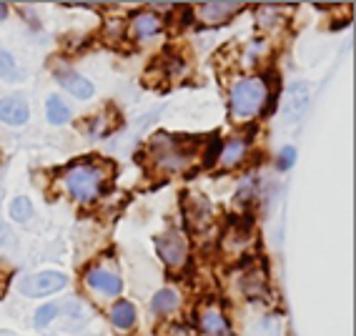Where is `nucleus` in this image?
<instances>
[{"instance_id": "nucleus-1", "label": "nucleus", "mask_w": 356, "mask_h": 336, "mask_svg": "<svg viewBox=\"0 0 356 336\" xmlns=\"http://www.w3.org/2000/svg\"><path fill=\"white\" fill-rule=\"evenodd\" d=\"M266 98V83L261 78H243L231 90V113L236 118H251Z\"/></svg>"}, {"instance_id": "nucleus-2", "label": "nucleus", "mask_w": 356, "mask_h": 336, "mask_svg": "<svg viewBox=\"0 0 356 336\" xmlns=\"http://www.w3.org/2000/svg\"><path fill=\"white\" fill-rule=\"evenodd\" d=\"M103 178H106V173L96 166H76L65 173V189L76 201L88 203L98 198L103 189Z\"/></svg>"}, {"instance_id": "nucleus-3", "label": "nucleus", "mask_w": 356, "mask_h": 336, "mask_svg": "<svg viewBox=\"0 0 356 336\" xmlns=\"http://www.w3.org/2000/svg\"><path fill=\"white\" fill-rule=\"evenodd\" d=\"M65 286V276L60 271H40L35 276H28L20 284V291L26 296H48V294L60 291Z\"/></svg>"}, {"instance_id": "nucleus-4", "label": "nucleus", "mask_w": 356, "mask_h": 336, "mask_svg": "<svg viewBox=\"0 0 356 336\" xmlns=\"http://www.w3.org/2000/svg\"><path fill=\"white\" fill-rule=\"evenodd\" d=\"M309 101H312V88L309 83H293L286 90V103H284V118L286 121H299L301 115L309 111Z\"/></svg>"}, {"instance_id": "nucleus-5", "label": "nucleus", "mask_w": 356, "mask_h": 336, "mask_svg": "<svg viewBox=\"0 0 356 336\" xmlns=\"http://www.w3.org/2000/svg\"><path fill=\"white\" fill-rule=\"evenodd\" d=\"M153 156L168 171H178V168H184L188 163V156L184 151H178L173 138H165V136H159V138L153 141Z\"/></svg>"}, {"instance_id": "nucleus-6", "label": "nucleus", "mask_w": 356, "mask_h": 336, "mask_svg": "<svg viewBox=\"0 0 356 336\" xmlns=\"http://www.w3.org/2000/svg\"><path fill=\"white\" fill-rule=\"evenodd\" d=\"M159 254L168 266H173V269L184 266L186 254H188V246H186L184 236L176 234V231H168L165 236H161L159 239Z\"/></svg>"}, {"instance_id": "nucleus-7", "label": "nucleus", "mask_w": 356, "mask_h": 336, "mask_svg": "<svg viewBox=\"0 0 356 336\" xmlns=\"http://www.w3.org/2000/svg\"><path fill=\"white\" fill-rule=\"evenodd\" d=\"M0 121L10 123V126H20L28 121V103L20 95H8L0 101Z\"/></svg>"}, {"instance_id": "nucleus-8", "label": "nucleus", "mask_w": 356, "mask_h": 336, "mask_svg": "<svg viewBox=\"0 0 356 336\" xmlns=\"http://www.w3.org/2000/svg\"><path fill=\"white\" fill-rule=\"evenodd\" d=\"M58 81L63 88H68L76 98H90L93 95V83L88 78L78 76L73 70H58Z\"/></svg>"}, {"instance_id": "nucleus-9", "label": "nucleus", "mask_w": 356, "mask_h": 336, "mask_svg": "<svg viewBox=\"0 0 356 336\" xmlns=\"http://www.w3.org/2000/svg\"><path fill=\"white\" fill-rule=\"evenodd\" d=\"M88 284L101 294H121V279L115 276L113 271H106V269H96V271L88 273Z\"/></svg>"}, {"instance_id": "nucleus-10", "label": "nucleus", "mask_w": 356, "mask_h": 336, "mask_svg": "<svg viewBox=\"0 0 356 336\" xmlns=\"http://www.w3.org/2000/svg\"><path fill=\"white\" fill-rule=\"evenodd\" d=\"M198 321H201V329L209 336H231V326L226 323L218 309H204Z\"/></svg>"}, {"instance_id": "nucleus-11", "label": "nucleus", "mask_w": 356, "mask_h": 336, "mask_svg": "<svg viewBox=\"0 0 356 336\" xmlns=\"http://www.w3.org/2000/svg\"><path fill=\"white\" fill-rule=\"evenodd\" d=\"M236 8H241V3H206L198 10V18L204 23H221L234 13Z\"/></svg>"}, {"instance_id": "nucleus-12", "label": "nucleus", "mask_w": 356, "mask_h": 336, "mask_svg": "<svg viewBox=\"0 0 356 336\" xmlns=\"http://www.w3.org/2000/svg\"><path fill=\"white\" fill-rule=\"evenodd\" d=\"M134 33L138 38H148V35H156L161 31V20L159 15L153 13H136L134 15Z\"/></svg>"}, {"instance_id": "nucleus-13", "label": "nucleus", "mask_w": 356, "mask_h": 336, "mask_svg": "<svg viewBox=\"0 0 356 336\" xmlns=\"http://www.w3.org/2000/svg\"><path fill=\"white\" fill-rule=\"evenodd\" d=\"M111 321H113L118 329H131V326L136 323L134 304H128V301H118V304L111 309Z\"/></svg>"}, {"instance_id": "nucleus-14", "label": "nucleus", "mask_w": 356, "mask_h": 336, "mask_svg": "<svg viewBox=\"0 0 356 336\" xmlns=\"http://www.w3.org/2000/svg\"><path fill=\"white\" fill-rule=\"evenodd\" d=\"M45 115H48V121L60 126L70 118V108L63 103V98H58V95H51L48 103H45Z\"/></svg>"}, {"instance_id": "nucleus-15", "label": "nucleus", "mask_w": 356, "mask_h": 336, "mask_svg": "<svg viewBox=\"0 0 356 336\" xmlns=\"http://www.w3.org/2000/svg\"><path fill=\"white\" fill-rule=\"evenodd\" d=\"M176 306H178V294L171 291V289H163V291H159L151 301L153 314H168V311H173Z\"/></svg>"}, {"instance_id": "nucleus-16", "label": "nucleus", "mask_w": 356, "mask_h": 336, "mask_svg": "<svg viewBox=\"0 0 356 336\" xmlns=\"http://www.w3.org/2000/svg\"><path fill=\"white\" fill-rule=\"evenodd\" d=\"M243 153H246V143H243V141H231V143H226L221 151V163L236 166L243 159Z\"/></svg>"}, {"instance_id": "nucleus-17", "label": "nucleus", "mask_w": 356, "mask_h": 336, "mask_svg": "<svg viewBox=\"0 0 356 336\" xmlns=\"http://www.w3.org/2000/svg\"><path fill=\"white\" fill-rule=\"evenodd\" d=\"M31 214H33V206L28 198H15V201L10 203V218H13V221H20V223L28 221Z\"/></svg>"}, {"instance_id": "nucleus-18", "label": "nucleus", "mask_w": 356, "mask_h": 336, "mask_svg": "<svg viewBox=\"0 0 356 336\" xmlns=\"http://www.w3.org/2000/svg\"><path fill=\"white\" fill-rule=\"evenodd\" d=\"M56 317H58V306L48 304V306H43V309H38V314H35V323H38V326H45V323H51Z\"/></svg>"}, {"instance_id": "nucleus-19", "label": "nucleus", "mask_w": 356, "mask_h": 336, "mask_svg": "<svg viewBox=\"0 0 356 336\" xmlns=\"http://www.w3.org/2000/svg\"><path fill=\"white\" fill-rule=\"evenodd\" d=\"M13 68H15L13 56H10L8 51H0V76H3V78L10 76V73H13Z\"/></svg>"}, {"instance_id": "nucleus-20", "label": "nucleus", "mask_w": 356, "mask_h": 336, "mask_svg": "<svg viewBox=\"0 0 356 336\" xmlns=\"http://www.w3.org/2000/svg\"><path fill=\"white\" fill-rule=\"evenodd\" d=\"M293 161H296V151H293V148H284V151H281V168L291 166Z\"/></svg>"}, {"instance_id": "nucleus-21", "label": "nucleus", "mask_w": 356, "mask_h": 336, "mask_svg": "<svg viewBox=\"0 0 356 336\" xmlns=\"http://www.w3.org/2000/svg\"><path fill=\"white\" fill-rule=\"evenodd\" d=\"M6 15H8V6H6V3H0V20L6 18Z\"/></svg>"}]
</instances>
